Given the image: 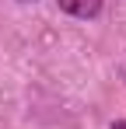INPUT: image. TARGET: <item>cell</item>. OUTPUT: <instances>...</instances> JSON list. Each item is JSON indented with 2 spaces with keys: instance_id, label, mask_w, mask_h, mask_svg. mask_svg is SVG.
Listing matches in <instances>:
<instances>
[{
  "instance_id": "1",
  "label": "cell",
  "mask_w": 126,
  "mask_h": 129,
  "mask_svg": "<svg viewBox=\"0 0 126 129\" xmlns=\"http://www.w3.org/2000/svg\"><path fill=\"white\" fill-rule=\"evenodd\" d=\"M63 14H74V18H98L102 14V0H60Z\"/></svg>"
},
{
  "instance_id": "2",
  "label": "cell",
  "mask_w": 126,
  "mask_h": 129,
  "mask_svg": "<svg viewBox=\"0 0 126 129\" xmlns=\"http://www.w3.org/2000/svg\"><path fill=\"white\" fill-rule=\"evenodd\" d=\"M112 129H126V119H119V122H112Z\"/></svg>"
}]
</instances>
